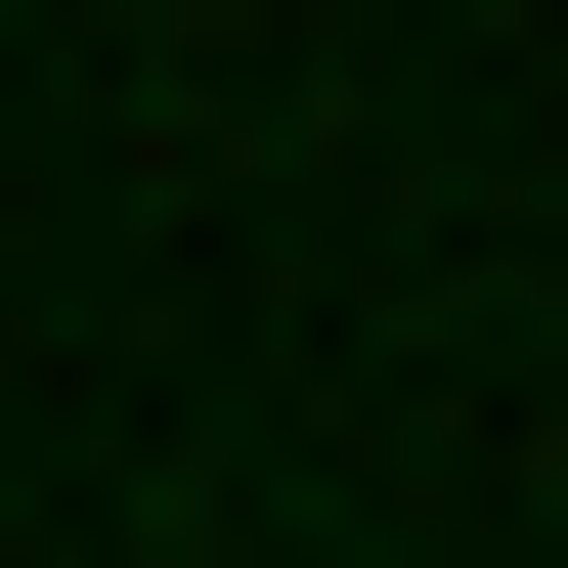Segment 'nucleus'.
I'll return each mask as SVG.
<instances>
[{"instance_id":"1","label":"nucleus","mask_w":568,"mask_h":568,"mask_svg":"<svg viewBox=\"0 0 568 568\" xmlns=\"http://www.w3.org/2000/svg\"><path fill=\"white\" fill-rule=\"evenodd\" d=\"M175 44H219V0H175Z\"/></svg>"}]
</instances>
